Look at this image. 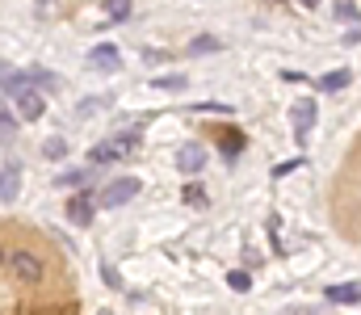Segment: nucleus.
Instances as JSON below:
<instances>
[{
	"label": "nucleus",
	"instance_id": "obj_1",
	"mask_svg": "<svg viewBox=\"0 0 361 315\" xmlns=\"http://www.w3.org/2000/svg\"><path fill=\"white\" fill-rule=\"evenodd\" d=\"M135 143H139V135H135V130L114 135V139H105L101 147H92V152H89V164H114V160L130 156V152H135Z\"/></svg>",
	"mask_w": 361,
	"mask_h": 315
},
{
	"label": "nucleus",
	"instance_id": "obj_2",
	"mask_svg": "<svg viewBox=\"0 0 361 315\" xmlns=\"http://www.w3.org/2000/svg\"><path fill=\"white\" fill-rule=\"evenodd\" d=\"M130 198H139V177H114V181L101 190V206H105V210L126 206Z\"/></svg>",
	"mask_w": 361,
	"mask_h": 315
},
{
	"label": "nucleus",
	"instance_id": "obj_3",
	"mask_svg": "<svg viewBox=\"0 0 361 315\" xmlns=\"http://www.w3.org/2000/svg\"><path fill=\"white\" fill-rule=\"evenodd\" d=\"M8 273L13 278H21V282H38L42 278V261L38 257H30V252H8Z\"/></svg>",
	"mask_w": 361,
	"mask_h": 315
},
{
	"label": "nucleus",
	"instance_id": "obj_4",
	"mask_svg": "<svg viewBox=\"0 0 361 315\" xmlns=\"http://www.w3.org/2000/svg\"><path fill=\"white\" fill-rule=\"evenodd\" d=\"M8 101L17 105V113H21L25 122H38V118H42V109H47V101H42V93H38V89H21V93H13Z\"/></svg>",
	"mask_w": 361,
	"mask_h": 315
},
{
	"label": "nucleus",
	"instance_id": "obj_5",
	"mask_svg": "<svg viewBox=\"0 0 361 315\" xmlns=\"http://www.w3.org/2000/svg\"><path fill=\"white\" fill-rule=\"evenodd\" d=\"M177 168L185 173V177H197V173L206 168V152H202L197 143H185V147L177 152Z\"/></svg>",
	"mask_w": 361,
	"mask_h": 315
},
{
	"label": "nucleus",
	"instance_id": "obj_6",
	"mask_svg": "<svg viewBox=\"0 0 361 315\" xmlns=\"http://www.w3.org/2000/svg\"><path fill=\"white\" fill-rule=\"evenodd\" d=\"M290 122H294V135H298V139H307V130H311V122H315V101H311V97L294 101V105H290Z\"/></svg>",
	"mask_w": 361,
	"mask_h": 315
},
{
	"label": "nucleus",
	"instance_id": "obj_7",
	"mask_svg": "<svg viewBox=\"0 0 361 315\" xmlns=\"http://www.w3.org/2000/svg\"><path fill=\"white\" fill-rule=\"evenodd\" d=\"M4 185H0V202L4 206H13L17 202V190H21V164H13V160H4Z\"/></svg>",
	"mask_w": 361,
	"mask_h": 315
},
{
	"label": "nucleus",
	"instance_id": "obj_8",
	"mask_svg": "<svg viewBox=\"0 0 361 315\" xmlns=\"http://www.w3.org/2000/svg\"><path fill=\"white\" fill-rule=\"evenodd\" d=\"M68 223H72V227H89L92 223V198L89 194H76V198L68 202Z\"/></svg>",
	"mask_w": 361,
	"mask_h": 315
},
{
	"label": "nucleus",
	"instance_id": "obj_9",
	"mask_svg": "<svg viewBox=\"0 0 361 315\" xmlns=\"http://www.w3.org/2000/svg\"><path fill=\"white\" fill-rule=\"evenodd\" d=\"M30 85H34V72L4 68V97H13V93H21V89H30Z\"/></svg>",
	"mask_w": 361,
	"mask_h": 315
},
{
	"label": "nucleus",
	"instance_id": "obj_10",
	"mask_svg": "<svg viewBox=\"0 0 361 315\" xmlns=\"http://www.w3.org/2000/svg\"><path fill=\"white\" fill-rule=\"evenodd\" d=\"M89 63H92V68H118V47H109V42L92 47V51H89Z\"/></svg>",
	"mask_w": 361,
	"mask_h": 315
},
{
	"label": "nucleus",
	"instance_id": "obj_11",
	"mask_svg": "<svg viewBox=\"0 0 361 315\" xmlns=\"http://www.w3.org/2000/svg\"><path fill=\"white\" fill-rule=\"evenodd\" d=\"M349 80H353V72H349V68H336V72H328V76L319 80V93H341Z\"/></svg>",
	"mask_w": 361,
	"mask_h": 315
},
{
	"label": "nucleus",
	"instance_id": "obj_12",
	"mask_svg": "<svg viewBox=\"0 0 361 315\" xmlns=\"http://www.w3.org/2000/svg\"><path fill=\"white\" fill-rule=\"evenodd\" d=\"M328 303H361V286H328Z\"/></svg>",
	"mask_w": 361,
	"mask_h": 315
},
{
	"label": "nucleus",
	"instance_id": "obj_13",
	"mask_svg": "<svg viewBox=\"0 0 361 315\" xmlns=\"http://www.w3.org/2000/svg\"><path fill=\"white\" fill-rule=\"evenodd\" d=\"M336 21H345V25L353 21V25H357V21H361V8L353 4V0H341V4H336Z\"/></svg>",
	"mask_w": 361,
	"mask_h": 315
},
{
	"label": "nucleus",
	"instance_id": "obj_14",
	"mask_svg": "<svg viewBox=\"0 0 361 315\" xmlns=\"http://www.w3.org/2000/svg\"><path fill=\"white\" fill-rule=\"evenodd\" d=\"M223 42L219 38H210V34H202V38H193V47H189V55H210V51H219Z\"/></svg>",
	"mask_w": 361,
	"mask_h": 315
},
{
	"label": "nucleus",
	"instance_id": "obj_15",
	"mask_svg": "<svg viewBox=\"0 0 361 315\" xmlns=\"http://www.w3.org/2000/svg\"><path fill=\"white\" fill-rule=\"evenodd\" d=\"M227 286H231L235 295H244V290H252V278H248L244 269H231V273H227Z\"/></svg>",
	"mask_w": 361,
	"mask_h": 315
},
{
	"label": "nucleus",
	"instance_id": "obj_16",
	"mask_svg": "<svg viewBox=\"0 0 361 315\" xmlns=\"http://www.w3.org/2000/svg\"><path fill=\"white\" fill-rule=\"evenodd\" d=\"M42 156H47V160H63V156H68V143H63V139H47V143H42Z\"/></svg>",
	"mask_w": 361,
	"mask_h": 315
},
{
	"label": "nucleus",
	"instance_id": "obj_17",
	"mask_svg": "<svg viewBox=\"0 0 361 315\" xmlns=\"http://www.w3.org/2000/svg\"><path fill=\"white\" fill-rule=\"evenodd\" d=\"M105 13H109L114 21H126V17H130V0H105Z\"/></svg>",
	"mask_w": 361,
	"mask_h": 315
},
{
	"label": "nucleus",
	"instance_id": "obj_18",
	"mask_svg": "<svg viewBox=\"0 0 361 315\" xmlns=\"http://www.w3.org/2000/svg\"><path fill=\"white\" fill-rule=\"evenodd\" d=\"M152 89H169V93H177V89H185V76H152Z\"/></svg>",
	"mask_w": 361,
	"mask_h": 315
},
{
	"label": "nucleus",
	"instance_id": "obj_19",
	"mask_svg": "<svg viewBox=\"0 0 361 315\" xmlns=\"http://www.w3.org/2000/svg\"><path fill=\"white\" fill-rule=\"evenodd\" d=\"M240 147H244V135H240V130H227V135H223V152H227V156H240Z\"/></svg>",
	"mask_w": 361,
	"mask_h": 315
},
{
	"label": "nucleus",
	"instance_id": "obj_20",
	"mask_svg": "<svg viewBox=\"0 0 361 315\" xmlns=\"http://www.w3.org/2000/svg\"><path fill=\"white\" fill-rule=\"evenodd\" d=\"M85 181H89V173H85V168H68V173L59 177V185H68V190H76V185H85Z\"/></svg>",
	"mask_w": 361,
	"mask_h": 315
},
{
	"label": "nucleus",
	"instance_id": "obj_21",
	"mask_svg": "<svg viewBox=\"0 0 361 315\" xmlns=\"http://www.w3.org/2000/svg\"><path fill=\"white\" fill-rule=\"evenodd\" d=\"M101 105H105V97H85V101H80V109H76V113H80V118H92V113H97Z\"/></svg>",
	"mask_w": 361,
	"mask_h": 315
},
{
	"label": "nucleus",
	"instance_id": "obj_22",
	"mask_svg": "<svg viewBox=\"0 0 361 315\" xmlns=\"http://www.w3.org/2000/svg\"><path fill=\"white\" fill-rule=\"evenodd\" d=\"M197 113H231V105H223V101H202V105H193Z\"/></svg>",
	"mask_w": 361,
	"mask_h": 315
},
{
	"label": "nucleus",
	"instance_id": "obj_23",
	"mask_svg": "<svg viewBox=\"0 0 361 315\" xmlns=\"http://www.w3.org/2000/svg\"><path fill=\"white\" fill-rule=\"evenodd\" d=\"M185 202H189V206H206V194H202L197 185H189V190H185Z\"/></svg>",
	"mask_w": 361,
	"mask_h": 315
},
{
	"label": "nucleus",
	"instance_id": "obj_24",
	"mask_svg": "<svg viewBox=\"0 0 361 315\" xmlns=\"http://www.w3.org/2000/svg\"><path fill=\"white\" fill-rule=\"evenodd\" d=\"M34 85H38V89H55V76H51V72H34Z\"/></svg>",
	"mask_w": 361,
	"mask_h": 315
},
{
	"label": "nucleus",
	"instance_id": "obj_25",
	"mask_svg": "<svg viewBox=\"0 0 361 315\" xmlns=\"http://www.w3.org/2000/svg\"><path fill=\"white\" fill-rule=\"evenodd\" d=\"M294 168H302V160H286V164H277L273 177H286V173H294Z\"/></svg>",
	"mask_w": 361,
	"mask_h": 315
},
{
	"label": "nucleus",
	"instance_id": "obj_26",
	"mask_svg": "<svg viewBox=\"0 0 361 315\" xmlns=\"http://www.w3.org/2000/svg\"><path fill=\"white\" fill-rule=\"evenodd\" d=\"M101 278H105V286H122V278L114 273V265H101Z\"/></svg>",
	"mask_w": 361,
	"mask_h": 315
},
{
	"label": "nucleus",
	"instance_id": "obj_27",
	"mask_svg": "<svg viewBox=\"0 0 361 315\" xmlns=\"http://www.w3.org/2000/svg\"><path fill=\"white\" fill-rule=\"evenodd\" d=\"M0 126H4V139H8V135H13V109L0 113Z\"/></svg>",
	"mask_w": 361,
	"mask_h": 315
},
{
	"label": "nucleus",
	"instance_id": "obj_28",
	"mask_svg": "<svg viewBox=\"0 0 361 315\" xmlns=\"http://www.w3.org/2000/svg\"><path fill=\"white\" fill-rule=\"evenodd\" d=\"M302 4H311V8H315V4H319V0H302Z\"/></svg>",
	"mask_w": 361,
	"mask_h": 315
}]
</instances>
